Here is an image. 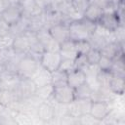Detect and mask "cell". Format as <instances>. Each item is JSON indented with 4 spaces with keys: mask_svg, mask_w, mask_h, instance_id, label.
I'll return each mask as SVG.
<instances>
[{
    "mask_svg": "<svg viewBox=\"0 0 125 125\" xmlns=\"http://www.w3.org/2000/svg\"><path fill=\"white\" fill-rule=\"evenodd\" d=\"M39 60L30 54L23 55L19 62L17 72L21 78H31L39 67Z\"/></svg>",
    "mask_w": 125,
    "mask_h": 125,
    "instance_id": "6da1fadb",
    "label": "cell"
},
{
    "mask_svg": "<svg viewBox=\"0 0 125 125\" xmlns=\"http://www.w3.org/2000/svg\"><path fill=\"white\" fill-rule=\"evenodd\" d=\"M35 116L42 123H52L56 120L55 104L51 103L50 100L41 102L36 108Z\"/></svg>",
    "mask_w": 125,
    "mask_h": 125,
    "instance_id": "7a4b0ae2",
    "label": "cell"
},
{
    "mask_svg": "<svg viewBox=\"0 0 125 125\" xmlns=\"http://www.w3.org/2000/svg\"><path fill=\"white\" fill-rule=\"evenodd\" d=\"M62 61V56L60 52H52V51H44L39 58V63L41 66L53 72L59 69L60 63Z\"/></svg>",
    "mask_w": 125,
    "mask_h": 125,
    "instance_id": "3957f363",
    "label": "cell"
},
{
    "mask_svg": "<svg viewBox=\"0 0 125 125\" xmlns=\"http://www.w3.org/2000/svg\"><path fill=\"white\" fill-rule=\"evenodd\" d=\"M53 102L60 104H68L75 100L74 97V89L69 87L68 85L55 87L52 95Z\"/></svg>",
    "mask_w": 125,
    "mask_h": 125,
    "instance_id": "277c9868",
    "label": "cell"
},
{
    "mask_svg": "<svg viewBox=\"0 0 125 125\" xmlns=\"http://www.w3.org/2000/svg\"><path fill=\"white\" fill-rule=\"evenodd\" d=\"M112 108L110 106V103L102 102V101H92L89 114L99 123L103 122L107 115L111 112Z\"/></svg>",
    "mask_w": 125,
    "mask_h": 125,
    "instance_id": "5b68a950",
    "label": "cell"
},
{
    "mask_svg": "<svg viewBox=\"0 0 125 125\" xmlns=\"http://www.w3.org/2000/svg\"><path fill=\"white\" fill-rule=\"evenodd\" d=\"M69 27V39L76 42L80 40H88L90 33L82 23V21L79 20L73 21L68 23Z\"/></svg>",
    "mask_w": 125,
    "mask_h": 125,
    "instance_id": "8992f818",
    "label": "cell"
},
{
    "mask_svg": "<svg viewBox=\"0 0 125 125\" xmlns=\"http://www.w3.org/2000/svg\"><path fill=\"white\" fill-rule=\"evenodd\" d=\"M36 35L41 42L45 51H52V52H59L60 51V43L57 42L51 35L48 28L43 27L36 32Z\"/></svg>",
    "mask_w": 125,
    "mask_h": 125,
    "instance_id": "52a82bcc",
    "label": "cell"
},
{
    "mask_svg": "<svg viewBox=\"0 0 125 125\" xmlns=\"http://www.w3.org/2000/svg\"><path fill=\"white\" fill-rule=\"evenodd\" d=\"M36 89L37 87L31 78H21L16 91L21 100H26L35 95Z\"/></svg>",
    "mask_w": 125,
    "mask_h": 125,
    "instance_id": "ba28073f",
    "label": "cell"
},
{
    "mask_svg": "<svg viewBox=\"0 0 125 125\" xmlns=\"http://www.w3.org/2000/svg\"><path fill=\"white\" fill-rule=\"evenodd\" d=\"M1 18L11 26L18 23L22 19V12L19 4H13L8 6L1 14Z\"/></svg>",
    "mask_w": 125,
    "mask_h": 125,
    "instance_id": "9c48e42d",
    "label": "cell"
},
{
    "mask_svg": "<svg viewBox=\"0 0 125 125\" xmlns=\"http://www.w3.org/2000/svg\"><path fill=\"white\" fill-rule=\"evenodd\" d=\"M100 26H102L103 28L113 32L120 24H124L120 19L118 18L117 14L114 12H105L104 13V15L102 16L101 20L98 21V23Z\"/></svg>",
    "mask_w": 125,
    "mask_h": 125,
    "instance_id": "30bf717a",
    "label": "cell"
},
{
    "mask_svg": "<svg viewBox=\"0 0 125 125\" xmlns=\"http://www.w3.org/2000/svg\"><path fill=\"white\" fill-rule=\"evenodd\" d=\"M49 31L52 35V37L59 42L60 44L69 39V27L68 23H55L51 25L49 28Z\"/></svg>",
    "mask_w": 125,
    "mask_h": 125,
    "instance_id": "8fae6325",
    "label": "cell"
},
{
    "mask_svg": "<svg viewBox=\"0 0 125 125\" xmlns=\"http://www.w3.org/2000/svg\"><path fill=\"white\" fill-rule=\"evenodd\" d=\"M19 5L21 9L22 16L25 18L36 17L43 13L36 0H20Z\"/></svg>",
    "mask_w": 125,
    "mask_h": 125,
    "instance_id": "7c38bea8",
    "label": "cell"
},
{
    "mask_svg": "<svg viewBox=\"0 0 125 125\" xmlns=\"http://www.w3.org/2000/svg\"><path fill=\"white\" fill-rule=\"evenodd\" d=\"M0 79H1L2 86L4 89L16 90L18 87V84L20 82L21 77L17 72L1 69L0 70Z\"/></svg>",
    "mask_w": 125,
    "mask_h": 125,
    "instance_id": "4fadbf2b",
    "label": "cell"
},
{
    "mask_svg": "<svg viewBox=\"0 0 125 125\" xmlns=\"http://www.w3.org/2000/svg\"><path fill=\"white\" fill-rule=\"evenodd\" d=\"M19 101H21V99L19 98L16 90H10V89L3 88L0 91V105L1 106L13 109Z\"/></svg>",
    "mask_w": 125,
    "mask_h": 125,
    "instance_id": "5bb4252c",
    "label": "cell"
},
{
    "mask_svg": "<svg viewBox=\"0 0 125 125\" xmlns=\"http://www.w3.org/2000/svg\"><path fill=\"white\" fill-rule=\"evenodd\" d=\"M26 37H27V40H28V46H29V52L28 54L34 56L35 58H37L39 60L40 56L42 55V53L45 51L41 42L39 41L37 35H36V32H33V31H30V30H27L24 32Z\"/></svg>",
    "mask_w": 125,
    "mask_h": 125,
    "instance_id": "9a60e30c",
    "label": "cell"
},
{
    "mask_svg": "<svg viewBox=\"0 0 125 125\" xmlns=\"http://www.w3.org/2000/svg\"><path fill=\"white\" fill-rule=\"evenodd\" d=\"M100 51H101L102 56L107 57L112 60L116 56L124 53V45H122L116 41H110V42L105 43Z\"/></svg>",
    "mask_w": 125,
    "mask_h": 125,
    "instance_id": "2e32d148",
    "label": "cell"
},
{
    "mask_svg": "<svg viewBox=\"0 0 125 125\" xmlns=\"http://www.w3.org/2000/svg\"><path fill=\"white\" fill-rule=\"evenodd\" d=\"M87 81V75L82 69L74 68L67 72V85L73 89Z\"/></svg>",
    "mask_w": 125,
    "mask_h": 125,
    "instance_id": "e0dca14e",
    "label": "cell"
},
{
    "mask_svg": "<svg viewBox=\"0 0 125 125\" xmlns=\"http://www.w3.org/2000/svg\"><path fill=\"white\" fill-rule=\"evenodd\" d=\"M12 50L16 54H19V55L28 54L29 46H28V40H27L25 33L14 36V40H13V44H12Z\"/></svg>",
    "mask_w": 125,
    "mask_h": 125,
    "instance_id": "ac0fdd59",
    "label": "cell"
},
{
    "mask_svg": "<svg viewBox=\"0 0 125 125\" xmlns=\"http://www.w3.org/2000/svg\"><path fill=\"white\" fill-rule=\"evenodd\" d=\"M51 73L52 72H50L43 66L39 65V67L37 68L35 73L32 75L31 79L35 83L36 87L45 86V85L51 84Z\"/></svg>",
    "mask_w": 125,
    "mask_h": 125,
    "instance_id": "d6986e66",
    "label": "cell"
},
{
    "mask_svg": "<svg viewBox=\"0 0 125 125\" xmlns=\"http://www.w3.org/2000/svg\"><path fill=\"white\" fill-rule=\"evenodd\" d=\"M59 52H60L62 58L75 60V58L78 56V53H77V50L75 47V42L70 40V39L60 44V51Z\"/></svg>",
    "mask_w": 125,
    "mask_h": 125,
    "instance_id": "ffe728a7",
    "label": "cell"
},
{
    "mask_svg": "<svg viewBox=\"0 0 125 125\" xmlns=\"http://www.w3.org/2000/svg\"><path fill=\"white\" fill-rule=\"evenodd\" d=\"M103 15H104V10L101 7L97 6L96 4H93L90 2L88 7L86 8V10L84 11L82 17L86 20H89L93 22L98 23V21L101 20Z\"/></svg>",
    "mask_w": 125,
    "mask_h": 125,
    "instance_id": "44dd1931",
    "label": "cell"
},
{
    "mask_svg": "<svg viewBox=\"0 0 125 125\" xmlns=\"http://www.w3.org/2000/svg\"><path fill=\"white\" fill-rule=\"evenodd\" d=\"M108 88L115 96H122L125 90V77L112 75L109 81Z\"/></svg>",
    "mask_w": 125,
    "mask_h": 125,
    "instance_id": "7402d4cb",
    "label": "cell"
},
{
    "mask_svg": "<svg viewBox=\"0 0 125 125\" xmlns=\"http://www.w3.org/2000/svg\"><path fill=\"white\" fill-rule=\"evenodd\" d=\"M51 84L55 87H61L67 85V72L57 69L51 73Z\"/></svg>",
    "mask_w": 125,
    "mask_h": 125,
    "instance_id": "603a6c76",
    "label": "cell"
},
{
    "mask_svg": "<svg viewBox=\"0 0 125 125\" xmlns=\"http://www.w3.org/2000/svg\"><path fill=\"white\" fill-rule=\"evenodd\" d=\"M112 74L110 71L107 70H99L95 76V80L97 83V87L98 88H103V89H109L108 85H109V81L111 78Z\"/></svg>",
    "mask_w": 125,
    "mask_h": 125,
    "instance_id": "cb8c5ba5",
    "label": "cell"
},
{
    "mask_svg": "<svg viewBox=\"0 0 125 125\" xmlns=\"http://www.w3.org/2000/svg\"><path fill=\"white\" fill-rule=\"evenodd\" d=\"M93 93V88L91 87V85L86 81L85 83L81 84L80 86H78L77 88L74 89V97L75 100H79V99H91Z\"/></svg>",
    "mask_w": 125,
    "mask_h": 125,
    "instance_id": "d4e9b609",
    "label": "cell"
},
{
    "mask_svg": "<svg viewBox=\"0 0 125 125\" xmlns=\"http://www.w3.org/2000/svg\"><path fill=\"white\" fill-rule=\"evenodd\" d=\"M90 45L92 48H96V49H99L101 50L104 45L105 43H107L106 39L104 36H103L101 33H99L97 30H95L90 36H89V39H88Z\"/></svg>",
    "mask_w": 125,
    "mask_h": 125,
    "instance_id": "484cf974",
    "label": "cell"
},
{
    "mask_svg": "<svg viewBox=\"0 0 125 125\" xmlns=\"http://www.w3.org/2000/svg\"><path fill=\"white\" fill-rule=\"evenodd\" d=\"M53 90H54V87L52 86V84L37 87L36 92H35V96L37 98H39L42 102L43 101H49V100H52Z\"/></svg>",
    "mask_w": 125,
    "mask_h": 125,
    "instance_id": "4316f807",
    "label": "cell"
},
{
    "mask_svg": "<svg viewBox=\"0 0 125 125\" xmlns=\"http://www.w3.org/2000/svg\"><path fill=\"white\" fill-rule=\"evenodd\" d=\"M86 59L89 62V64H97L98 62L100 61L101 57H102V54H101V51L99 49H96V48H91L86 54Z\"/></svg>",
    "mask_w": 125,
    "mask_h": 125,
    "instance_id": "83f0119b",
    "label": "cell"
},
{
    "mask_svg": "<svg viewBox=\"0 0 125 125\" xmlns=\"http://www.w3.org/2000/svg\"><path fill=\"white\" fill-rule=\"evenodd\" d=\"M74 10L80 15L82 16L84 11L86 10V8L88 7V5L90 4V0H70Z\"/></svg>",
    "mask_w": 125,
    "mask_h": 125,
    "instance_id": "f1b7e54d",
    "label": "cell"
},
{
    "mask_svg": "<svg viewBox=\"0 0 125 125\" xmlns=\"http://www.w3.org/2000/svg\"><path fill=\"white\" fill-rule=\"evenodd\" d=\"M14 36L12 34H6L0 36V50H10L12 49Z\"/></svg>",
    "mask_w": 125,
    "mask_h": 125,
    "instance_id": "f546056e",
    "label": "cell"
},
{
    "mask_svg": "<svg viewBox=\"0 0 125 125\" xmlns=\"http://www.w3.org/2000/svg\"><path fill=\"white\" fill-rule=\"evenodd\" d=\"M74 64H75V68H78V69H82L83 71L90 65L87 59H86V56L85 55H82V54H78V56L75 58L74 60Z\"/></svg>",
    "mask_w": 125,
    "mask_h": 125,
    "instance_id": "4dcf8cb0",
    "label": "cell"
},
{
    "mask_svg": "<svg viewBox=\"0 0 125 125\" xmlns=\"http://www.w3.org/2000/svg\"><path fill=\"white\" fill-rule=\"evenodd\" d=\"M74 68H75L74 60L66 59V58H62V61H61L59 69L63 70V71H65V72H68V71H70V70H72V69H74Z\"/></svg>",
    "mask_w": 125,
    "mask_h": 125,
    "instance_id": "1f68e13d",
    "label": "cell"
},
{
    "mask_svg": "<svg viewBox=\"0 0 125 125\" xmlns=\"http://www.w3.org/2000/svg\"><path fill=\"white\" fill-rule=\"evenodd\" d=\"M75 47H76L77 53H78V54H82V55H85V54L92 48L88 40L76 41V42H75Z\"/></svg>",
    "mask_w": 125,
    "mask_h": 125,
    "instance_id": "d6a6232c",
    "label": "cell"
},
{
    "mask_svg": "<svg viewBox=\"0 0 125 125\" xmlns=\"http://www.w3.org/2000/svg\"><path fill=\"white\" fill-rule=\"evenodd\" d=\"M99 69L101 70H107V71H110V68H111V65H112V60L107 58V57H104V56H102L100 61L98 62L97 63Z\"/></svg>",
    "mask_w": 125,
    "mask_h": 125,
    "instance_id": "836d02e7",
    "label": "cell"
},
{
    "mask_svg": "<svg viewBox=\"0 0 125 125\" xmlns=\"http://www.w3.org/2000/svg\"><path fill=\"white\" fill-rule=\"evenodd\" d=\"M10 30H11V25L8 24L0 16V36L10 34Z\"/></svg>",
    "mask_w": 125,
    "mask_h": 125,
    "instance_id": "e575fe53",
    "label": "cell"
},
{
    "mask_svg": "<svg viewBox=\"0 0 125 125\" xmlns=\"http://www.w3.org/2000/svg\"><path fill=\"white\" fill-rule=\"evenodd\" d=\"M8 6H10V4H9V2H8L7 0H0V14H1Z\"/></svg>",
    "mask_w": 125,
    "mask_h": 125,
    "instance_id": "d590c367",
    "label": "cell"
},
{
    "mask_svg": "<svg viewBox=\"0 0 125 125\" xmlns=\"http://www.w3.org/2000/svg\"><path fill=\"white\" fill-rule=\"evenodd\" d=\"M111 4H113L114 6H118L119 4H121V3H124V0H108Z\"/></svg>",
    "mask_w": 125,
    "mask_h": 125,
    "instance_id": "8d00e7d4",
    "label": "cell"
},
{
    "mask_svg": "<svg viewBox=\"0 0 125 125\" xmlns=\"http://www.w3.org/2000/svg\"><path fill=\"white\" fill-rule=\"evenodd\" d=\"M7 1L9 2L10 5H13V4H19V2H20V0H7Z\"/></svg>",
    "mask_w": 125,
    "mask_h": 125,
    "instance_id": "74e56055",
    "label": "cell"
},
{
    "mask_svg": "<svg viewBox=\"0 0 125 125\" xmlns=\"http://www.w3.org/2000/svg\"><path fill=\"white\" fill-rule=\"evenodd\" d=\"M3 89V86H2V82H1V79H0V91Z\"/></svg>",
    "mask_w": 125,
    "mask_h": 125,
    "instance_id": "f35d334b",
    "label": "cell"
},
{
    "mask_svg": "<svg viewBox=\"0 0 125 125\" xmlns=\"http://www.w3.org/2000/svg\"><path fill=\"white\" fill-rule=\"evenodd\" d=\"M62 1H70V0H62Z\"/></svg>",
    "mask_w": 125,
    "mask_h": 125,
    "instance_id": "ab89813d",
    "label": "cell"
}]
</instances>
